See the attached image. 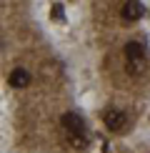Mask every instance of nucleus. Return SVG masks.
Returning a JSON list of instances; mask_svg holds the SVG:
<instances>
[{
	"mask_svg": "<svg viewBox=\"0 0 150 153\" xmlns=\"http://www.w3.org/2000/svg\"><path fill=\"white\" fill-rule=\"evenodd\" d=\"M125 58H128V71L130 73H143L145 68V48L140 43H128L125 45Z\"/></svg>",
	"mask_w": 150,
	"mask_h": 153,
	"instance_id": "1",
	"label": "nucleus"
},
{
	"mask_svg": "<svg viewBox=\"0 0 150 153\" xmlns=\"http://www.w3.org/2000/svg\"><path fill=\"white\" fill-rule=\"evenodd\" d=\"M62 126H65L68 133H78V136H85V120L78 113H65L62 116Z\"/></svg>",
	"mask_w": 150,
	"mask_h": 153,
	"instance_id": "2",
	"label": "nucleus"
},
{
	"mask_svg": "<svg viewBox=\"0 0 150 153\" xmlns=\"http://www.w3.org/2000/svg\"><path fill=\"white\" fill-rule=\"evenodd\" d=\"M143 13H145V8H143V3H138V0H130V3L123 5V20H140Z\"/></svg>",
	"mask_w": 150,
	"mask_h": 153,
	"instance_id": "3",
	"label": "nucleus"
},
{
	"mask_svg": "<svg viewBox=\"0 0 150 153\" xmlns=\"http://www.w3.org/2000/svg\"><path fill=\"white\" fill-rule=\"evenodd\" d=\"M103 120H105V126H108L110 131H120L123 126H125V113H120V111H108L103 116Z\"/></svg>",
	"mask_w": 150,
	"mask_h": 153,
	"instance_id": "4",
	"label": "nucleus"
},
{
	"mask_svg": "<svg viewBox=\"0 0 150 153\" xmlns=\"http://www.w3.org/2000/svg\"><path fill=\"white\" fill-rule=\"evenodd\" d=\"M10 85L12 88H25V85H28V83H30V73L28 71H25V68H15V71H12L10 73Z\"/></svg>",
	"mask_w": 150,
	"mask_h": 153,
	"instance_id": "5",
	"label": "nucleus"
},
{
	"mask_svg": "<svg viewBox=\"0 0 150 153\" xmlns=\"http://www.w3.org/2000/svg\"><path fill=\"white\" fill-rule=\"evenodd\" d=\"M68 138H70V143L75 148H85V136H78V133H68Z\"/></svg>",
	"mask_w": 150,
	"mask_h": 153,
	"instance_id": "6",
	"label": "nucleus"
},
{
	"mask_svg": "<svg viewBox=\"0 0 150 153\" xmlns=\"http://www.w3.org/2000/svg\"><path fill=\"white\" fill-rule=\"evenodd\" d=\"M53 18H55V20H62V5L60 3L53 5Z\"/></svg>",
	"mask_w": 150,
	"mask_h": 153,
	"instance_id": "7",
	"label": "nucleus"
}]
</instances>
